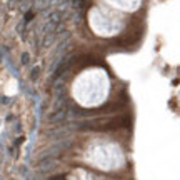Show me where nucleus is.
Masks as SVG:
<instances>
[{"mask_svg":"<svg viewBox=\"0 0 180 180\" xmlns=\"http://www.w3.org/2000/svg\"><path fill=\"white\" fill-rule=\"evenodd\" d=\"M118 77L107 62L84 59L73 63L65 77L67 95L80 108L95 110L110 104L118 93Z\"/></svg>","mask_w":180,"mask_h":180,"instance_id":"f257e3e1","label":"nucleus"}]
</instances>
